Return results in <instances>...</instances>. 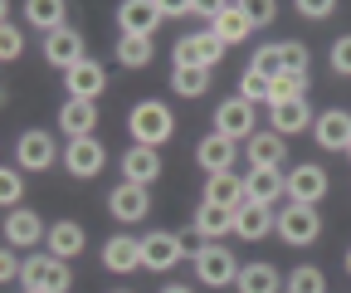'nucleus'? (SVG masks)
Listing matches in <instances>:
<instances>
[{"instance_id": "19", "label": "nucleus", "mask_w": 351, "mask_h": 293, "mask_svg": "<svg viewBox=\"0 0 351 293\" xmlns=\"http://www.w3.org/2000/svg\"><path fill=\"white\" fill-rule=\"evenodd\" d=\"M274 230H278V211H274V205H254V200L239 205V215H234V235L239 239L258 244L263 235H274Z\"/></svg>"}, {"instance_id": "42", "label": "nucleus", "mask_w": 351, "mask_h": 293, "mask_svg": "<svg viewBox=\"0 0 351 293\" xmlns=\"http://www.w3.org/2000/svg\"><path fill=\"white\" fill-rule=\"evenodd\" d=\"M25 274V264L15 259V249H5V255H0V279H5V283H15Z\"/></svg>"}, {"instance_id": "40", "label": "nucleus", "mask_w": 351, "mask_h": 293, "mask_svg": "<svg viewBox=\"0 0 351 293\" xmlns=\"http://www.w3.org/2000/svg\"><path fill=\"white\" fill-rule=\"evenodd\" d=\"M332 73L351 78V34H341L337 45H332Z\"/></svg>"}, {"instance_id": "9", "label": "nucleus", "mask_w": 351, "mask_h": 293, "mask_svg": "<svg viewBox=\"0 0 351 293\" xmlns=\"http://www.w3.org/2000/svg\"><path fill=\"white\" fill-rule=\"evenodd\" d=\"M15 161L25 166V172H49V166L59 161V142L54 132H44V128H25L20 142H15Z\"/></svg>"}, {"instance_id": "15", "label": "nucleus", "mask_w": 351, "mask_h": 293, "mask_svg": "<svg viewBox=\"0 0 351 293\" xmlns=\"http://www.w3.org/2000/svg\"><path fill=\"white\" fill-rule=\"evenodd\" d=\"M210 30H215L219 45L230 49V45H244V39L254 34V15H249V5H215Z\"/></svg>"}, {"instance_id": "43", "label": "nucleus", "mask_w": 351, "mask_h": 293, "mask_svg": "<svg viewBox=\"0 0 351 293\" xmlns=\"http://www.w3.org/2000/svg\"><path fill=\"white\" fill-rule=\"evenodd\" d=\"M249 15H254V25H274L278 5H274V0H258V5H249Z\"/></svg>"}, {"instance_id": "6", "label": "nucleus", "mask_w": 351, "mask_h": 293, "mask_svg": "<svg viewBox=\"0 0 351 293\" xmlns=\"http://www.w3.org/2000/svg\"><path fill=\"white\" fill-rule=\"evenodd\" d=\"M215 132L230 137V142H249V137L258 132L254 103H244L239 93H234V98H219V103H215Z\"/></svg>"}, {"instance_id": "12", "label": "nucleus", "mask_w": 351, "mask_h": 293, "mask_svg": "<svg viewBox=\"0 0 351 293\" xmlns=\"http://www.w3.org/2000/svg\"><path fill=\"white\" fill-rule=\"evenodd\" d=\"M108 211H112V220H122V225H137V220H147V211H152V196H147V186L117 181L112 196H108Z\"/></svg>"}, {"instance_id": "18", "label": "nucleus", "mask_w": 351, "mask_h": 293, "mask_svg": "<svg viewBox=\"0 0 351 293\" xmlns=\"http://www.w3.org/2000/svg\"><path fill=\"white\" fill-rule=\"evenodd\" d=\"M49 239V225H44L34 211H10L5 215V249H29V244H44Z\"/></svg>"}, {"instance_id": "17", "label": "nucleus", "mask_w": 351, "mask_h": 293, "mask_svg": "<svg viewBox=\"0 0 351 293\" xmlns=\"http://www.w3.org/2000/svg\"><path fill=\"white\" fill-rule=\"evenodd\" d=\"M64 89H69V98H83V103H98V98L108 93V73H103V64H93V59H83L78 69H69V73H64Z\"/></svg>"}, {"instance_id": "13", "label": "nucleus", "mask_w": 351, "mask_h": 293, "mask_svg": "<svg viewBox=\"0 0 351 293\" xmlns=\"http://www.w3.org/2000/svg\"><path fill=\"white\" fill-rule=\"evenodd\" d=\"M103 161H108V147H103L98 137H78V142L64 147V166H69V176H78V181L98 176Z\"/></svg>"}, {"instance_id": "37", "label": "nucleus", "mask_w": 351, "mask_h": 293, "mask_svg": "<svg viewBox=\"0 0 351 293\" xmlns=\"http://www.w3.org/2000/svg\"><path fill=\"white\" fill-rule=\"evenodd\" d=\"M269 89H274V83L263 78V73L244 69V78H239V98H244V103H269Z\"/></svg>"}, {"instance_id": "46", "label": "nucleus", "mask_w": 351, "mask_h": 293, "mask_svg": "<svg viewBox=\"0 0 351 293\" xmlns=\"http://www.w3.org/2000/svg\"><path fill=\"white\" fill-rule=\"evenodd\" d=\"M112 293H127V288H112Z\"/></svg>"}, {"instance_id": "8", "label": "nucleus", "mask_w": 351, "mask_h": 293, "mask_svg": "<svg viewBox=\"0 0 351 293\" xmlns=\"http://www.w3.org/2000/svg\"><path fill=\"white\" fill-rule=\"evenodd\" d=\"M181 255H186V239L176 235V230H152V235H142V269L166 274V269L181 264Z\"/></svg>"}, {"instance_id": "26", "label": "nucleus", "mask_w": 351, "mask_h": 293, "mask_svg": "<svg viewBox=\"0 0 351 293\" xmlns=\"http://www.w3.org/2000/svg\"><path fill=\"white\" fill-rule=\"evenodd\" d=\"M234 156H239V142L219 137V132H210V137L195 147V161L205 166V176H219V172H230V166H234Z\"/></svg>"}, {"instance_id": "44", "label": "nucleus", "mask_w": 351, "mask_h": 293, "mask_svg": "<svg viewBox=\"0 0 351 293\" xmlns=\"http://www.w3.org/2000/svg\"><path fill=\"white\" fill-rule=\"evenodd\" d=\"M161 293H195V288H191V283H166Z\"/></svg>"}, {"instance_id": "10", "label": "nucleus", "mask_w": 351, "mask_h": 293, "mask_svg": "<svg viewBox=\"0 0 351 293\" xmlns=\"http://www.w3.org/2000/svg\"><path fill=\"white\" fill-rule=\"evenodd\" d=\"M161 20H166L161 0H122V5H117V25H122V34H132V39H152Z\"/></svg>"}, {"instance_id": "16", "label": "nucleus", "mask_w": 351, "mask_h": 293, "mask_svg": "<svg viewBox=\"0 0 351 293\" xmlns=\"http://www.w3.org/2000/svg\"><path fill=\"white\" fill-rule=\"evenodd\" d=\"M313 137H317L322 152H346V147H351V113H346V108H327V113H317Z\"/></svg>"}, {"instance_id": "28", "label": "nucleus", "mask_w": 351, "mask_h": 293, "mask_svg": "<svg viewBox=\"0 0 351 293\" xmlns=\"http://www.w3.org/2000/svg\"><path fill=\"white\" fill-rule=\"evenodd\" d=\"M249 196H244V176L234 172H219V176H205V205H230V211H239Z\"/></svg>"}, {"instance_id": "4", "label": "nucleus", "mask_w": 351, "mask_h": 293, "mask_svg": "<svg viewBox=\"0 0 351 293\" xmlns=\"http://www.w3.org/2000/svg\"><path fill=\"white\" fill-rule=\"evenodd\" d=\"M20 279H25V288H34V293H69V288H73L69 264H64V259H54L49 249H44V255H29Z\"/></svg>"}, {"instance_id": "48", "label": "nucleus", "mask_w": 351, "mask_h": 293, "mask_svg": "<svg viewBox=\"0 0 351 293\" xmlns=\"http://www.w3.org/2000/svg\"><path fill=\"white\" fill-rule=\"evenodd\" d=\"M25 293H34V288H25Z\"/></svg>"}, {"instance_id": "1", "label": "nucleus", "mask_w": 351, "mask_h": 293, "mask_svg": "<svg viewBox=\"0 0 351 293\" xmlns=\"http://www.w3.org/2000/svg\"><path fill=\"white\" fill-rule=\"evenodd\" d=\"M127 132H132V142L137 147H166L171 137H176V117H171V103H161V98H142L137 108L127 113Z\"/></svg>"}, {"instance_id": "47", "label": "nucleus", "mask_w": 351, "mask_h": 293, "mask_svg": "<svg viewBox=\"0 0 351 293\" xmlns=\"http://www.w3.org/2000/svg\"><path fill=\"white\" fill-rule=\"evenodd\" d=\"M346 156H351V147H346Z\"/></svg>"}, {"instance_id": "25", "label": "nucleus", "mask_w": 351, "mask_h": 293, "mask_svg": "<svg viewBox=\"0 0 351 293\" xmlns=\"http://www.w3.org/2000/svg\"><path fill=\"white\" fill-rule=\"evenodd\" d=\"M234 215L239 211H230V205H205L200 200V211H195V235L200 239H210V244H219V239H225V235H234Z\"/></svg>"}, {"instance_id": "35", "label": "nucleus", "mask_w": 351, "mask_h": 293, "mask_svg": "<svg viewBox=\"0 0 351 293\" xmlns=\"http://www.w3.org/2000/svg\"><path fill=\"white\" fill-rule=\"evenodd\" d=\"M249 69H254V73H263L269 83H274V78H283V45H269V49H258Z\"/></svg>"}, {"instance_id": "23", "label": "nucleus", "mask_w": 351, "mask_h": 293, "mask_svg": "<svg viewBox=\"0 0 351 293\" xmlns=\"http://www.w3.org/2000/svg\"><path fill=\"white\" fill-rule=\"evenodd\" d=\"M59 128L69 132V142H78V137H93V128H98V103L64 98V108H59Z\"/></svg>"}, {"instance_id": "30", "label": "nucleus", "mask_w": 351, "mask_h": 293, "mask_svg": "<svg viewBox=\"0 0 351 293\" xmlns=\"http://www.w3.org/2000/svg\"><path fill=\"white\" fill-rule=\"evenodd\" d=\"M69 5L64 0H29L25 5V20L34 25V30H44V34H54V30H69Z\"/></svg>"}, {"instance_id": "45", "label": "nucleus", "mask_w": 351, "mask_h": 293, "mask_svg": "<svg viewBox=\"0 0 351 293\" xmlns=\"http://www.w3.org/2000/svg\"><path fill=\"white\" fill-rule=\"evenodd\" d=\"M341 264H346V274H351V249H346V259H341Z\"/></svg>"}, {"instance_id": "3", "label": "nucleus", "mask_w": 351, "mask_h": 293, "mask_svg": "<svg viewBox=\"0 0 351 293\" xmlns=\"http://www.w3.org/2000/svg\"><path fill=\"white\" fill-rule=\"evenodd\" d=\"M195 279L200 283H210V288H230V283H239V259L230 255V244H200L195 249Z\"/></svg>"}, {"instance_id": "34", "label": "nucleus", "mask_w": 351, "mask_h": 293, "mask_svg": "<svg viewBox=\"0 0 351 293\" xmlns=\"http://www.w3.org/2000/svg\"><path fill=\"white\" fill-rule=\"evenodd\" d=\"M302 93H307V78L283 73V78H274V89H269V108H278V103H298Z\"/></svg>"}, {"instance_id": "27", "label": "nucleus", "mask_w": 351, "mask_h": 293, "mask_svg": "<svg viewBox=\"0 0 351 293\" xmlns=\"http://www.w3.org/2000/svg\"><path fill=\"white\" fill-rule=\"evenodd\" d=\"M283 283H288V279H283L269 259H254V264L239 269V283H234V288H239V293H283Z\"/></svg>"}, {"instance_id": "11", "label": "nucleus", "mask_w": 351, "mask_h": 293, "mask_svg": "<svg viewBox=\"0 0 351 293\" xmlns=\"http://www.w3.org/2000/svg\"><path fill=\"white\" fill-rule=\"evenodd\" d=\"M166 172V161H161V152L156 147H137L132 142L127 152H122V181H132V186H147L152 191V181Z\"/></svg>"}, {"instance_id": "36", "label": "nucleus", "mask_w": 351, "mask_h": 293, "mask_svg": "<svg viewBox=\"0 0 351 293\" xmlns=\"http://www.w3.org/2000/svg\"><path fill=\"white\" fill-rule=\"evenodd\" d=\"M20 196H25V176H20V166H5V172H0V205L20 211Z\"/></svg>"}, {"instance_id": "5", "label": "nucleus", "mask_w": 351, "mask_h": 293, "mask_svg": "<svg viewBox=\"0 0 351 293\" xmlns=\"http://www.w3.org/2000/svg\"><path fill=\"white\" fill-rule=\"evenodd\" d=\"M283 186H288L293 205H322V196L332 191V181H327V172L317 161H298L293 172H283Z\"/></svg>"}, {"instance_id": "31", "label": "nucleus", "mask_w": 351, "mask_h": 293, "mask_svg": "<svg viewBox=\"0 0 351 293\" xmlns=\"http://www.w3.org/2000/svg\"><path fill=\"white\" fill-rule=\"evenodd\" d=\"M152 54H156V49H152V39H132V34L117 39V64H122V69H147Z\"/></svg>"}, {"instance_id": "21", "label": "nucleus", "mask_w": 351, "mask_h": 293, "mask_svg": "<svg viewBox=\"0 0 351 293\" xmlns=\"http://www.w3.org/2000/svg\"><path fill=\"white\" fill-rule=\"evenodd\" d=\"M103 269H108V274H132V269H142V239H132V235L103 239Z\"/></svg>"}, {"instance_id": "29", "label": "nucleus", "mask_w": 351, "mask_h": 293, "mask_svg": "<svg viewBox=\"0 0 351 293\" xmlns=\"http://www.w3.org/2000/svg\"><path fill=\"white\" fill-rule=\"evenodd\" d=\"M244 156H249V166H278V172H283L288 147H283L278 132H254V137L244 142Z\"/></svg>"}, {"instance_id": "32", "label": "nucleus", "mask_w": 351, "mask_h": 293, "mask_svg": "<svg viewBox=\"0 0 351 293\" xmlns=\"http://www.w3.org/2000/svg\"><path fill=\"white\" fill-rule=\"evenodd\" d=\"M171 89L181 98H200L210 89V69H171Z\"/></svg>"}, {"instance_id": "20", "label": "nucleus", "mask_w": 351, "mask_h": 293, "mask_svg": "<svg viewBox=\"0 0 351 293\" xmlns=\"http://www.w3.org/2000/svg\"><path fill=\"white\" fill-rule=\"evenodd\" d=\"M244 196H249L254 205H274L278 196H288L283 172H278V166H249V176H244Z\"/></svg>"}, {"instance_id": "41", "label": "nucleus", "mask_w": 351, "mask_h": 293, "mask_svg": "<svg viewBox=\"0 0 351 293\" xmlns=\"http://www.w3.org/2000/svg\"><path fill=\"white\" fill-rule=\"evenodd\" d=\"M337 10V0H298V15H307V20H327Z\"/></svg>"}, {"instance_id": "24", "label": "nucleus", "mask_w": 351, "mask_h": 293, "mask_svg": "<svg viewBox=\"0 0 351 293\" xmlns=\"http://www.w3.org/2000/svg\"><path fill=\"white\" fill-rule=\"evenodd\" d=\"M313 108H307V98H298V103H278V108H269V132H278V137H293V132H307L313 128Z\"/></svg>"}, {"instance_id": "38", "label": "nucleus", "mask_w": 351, "mask_h": 293, "mask_svg": "<svg viewBox=\"0 0 351 293\" xmlns=\"http://www.w3.org/2000/svg\"><path fill=\"white\" fill-rule=\"evenodd\" d=\"M307 64H313V54H307V45H298V39H288V45H283V73H298V78H307Z\"/></svg>"}, {"instance_id": "2", "label": "nucleus", "mask_w": 351, "mask_h": 293, "mask_svg": "<svg viewBox=\"0 0 351 293\" xmlns=\"http://www.w3.org/2000/svg\"><path fill=\"white\" fill-rule=\"evenodd\" d=\"M225 59V45L215 39V30H195V34H181L171 45V69H219Z\"/></svg>"}, {"instance_id": "22", "label": "nucleus", "mask_w": 351, "mask_h": 293, "mask_svg": "<svg viewBox=\"0 0 351 293\" xmlns=\"http://www.w3.org/2000/svg\"><path fill=\"white\" fill-rule=\"evenodd\" d=\"M83 244H88V235H83L78 220H54L49 225V239H44V249H49L54 259H64V264L83 255Z\"/></svg>"}, {"instance_id": "39", "label": "nucleus", "mask_w": 351, "mask_h": 293, "mask_svg": "<svg viewBox=\"0 0 351 293\" xmlns=\"http://www.w3.org/2000/svg\"><path fill=\"white\" fill-rule=\"evenodd\" d=\"M20 49H25V39H20V30L5 20V30H0V59L15 64V59H20Z\"/></svg>"}, {"instance_id": "14", "label": "nucleus", "mask_w": 351, "mask_h": 293, "mask_svg": "<svg viewBox=\"0 0 351 293\" xmlns=\"http://www.w3.org/2000/svg\"><path fill=\"white\" fill-rule=\"evenodd\" d=\"M88 54H83V34L78 30H54V34H44V64L49 69H78Z\"/></svg>"}, {"instance_id": "33", "label": "nucleus", "mask_w": 351, "mask_h": 293, "mask_svg": "<svg viewBox=\"0 0 351 293\" xmlns=\"http://www.w3.org/2000/svg\"><path fill=\"white\" fill-rule=\"evenodd\" d=\"M327 283H322V269L317 264H298L293 274H288V283H283V293H322Z\"/></svg>"}, {"instance_id": "7", "label": "nucleus", "mask_w": 351, "mask_h": 293, "mask_svg": "<svg viewBox=\"0 0 351 293\" xmlns=\"http://www.w3.org/2000/svg\"><path fill=\"white\" fill-rule=\"evenodd\" d=\"M322 235V215L317 205H278V239L283 244H313Z\"/></svg>"}]
</instances>
